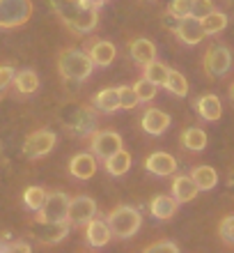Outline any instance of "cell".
<instances>
[{"instance_id": "cell-14", "label": "cell", "mask_w": 234, "mask_h": 253, "mask_svg": "<svg viewBox=\"0 0 234 253\" xmlns=\"http://www.w3.org/2000/svg\"><path fill=\"white\" fill-rule=\"evenodd\" d=\"M97 173V157L92 152H78L69 159V175L76 180H90Z\"/></svg>"}, {"instance_id": "cell-9", "label": "cell", "mask_w": 234, "mask_h": 253, "mask_svg": "<svg viewBox=\"0 0 234 253\" xmlns=\"http://www.w3.org/2000/svg\"><path fill=\"white\" fill-rule=\"evenodd\" d=\"M55 140H58V136L51 129H37V131L28 133V138L23 140V154H26L28 159L46 157L55 147Z\"/></svg>"}, {"instance_id": "cell-25", "label": "cell", "mask_w": 234, "mask_h": 253, "mask_svg": "<svg viewBox=\"0 0 234 253\" xmlns=\"http://www.w3.org/2000/svg\"><path fill=\"white\" fill-rule=\"evenodd\" d=\"M191 177L195 180L200 191H211L218 182V173L211 166H193L191 168Z\"/></svg>"}, {"instance_id": "cell-30", "label": "cell", "mask_w": 234, "mask_h": 253, "mask_svg": "<svg viewBox=\"0 0 234 253\" xmlns=\"http://www.w3.org/2000/svg\"><path fill=\"white\" fill-rule=\"evenodd\" d=\"M167 72H170V67H166L163 62H159V60H152L149 65L142 67V76L149 79L152 83H156V85H163V83H166Z\"/></svg>"}, {"instance_id": "cell-43", "label": "cell", "mask_w": 234, "mask_h": 253, "mask_svg": "<svg viewBox=\"0 0 234 253\" xmlns=\"http://www.w3.org/2000/svg\"><path fill=\"white\" fill-rule=\"evenodd\" d=\"M230 99L234 101V83H232V85H230Z\"/></svg>"}, {"instance_id": "cell-18", "label": "cell", "mask_w": 234, "mask_h": 253, "mask_svg": "<svg viewBox=\"0 0 234 253\" xmlns=\"http://www.w3.org/2000/svg\"><path fill=\"white\" fill-rule=\"evenodd\" d=\"M87 55L92 58V62L97 67H108L115 62V55H117V48H115L113 42L106 40H92L90 48H87Z\"/></svg>"}, {"instance_id": "cell-28", "label": "cell", "mask_w": 234, "mask_h": 253, "mask_svg": "<svg viewBox=\"0 0 234 253\" xmlns=\"http://www.w3.org/2000/svg\"><path fill=\"white\" fill-rule=\"evenodd\" d=\"M163 87H167V92H172L174 97H186L188 94V81L186 76L177 69H170L167 72V79L163 83Z\"/></svg>"}, {"instance_id": "cell-19", "label": "cell", "mask_w": 234, "mask_h": 253, "mask_svg": "<svg viewBox=\"0 0 234 253\" xmlns=\"http://www.w3.org/2000/svg\"><path fill=\"white\" fill-rule=\"evenodd\" d=\"M193 108H195V113L200 115L202 120H207V122H216L223 115L221 99H218L216 94H211V92L202 94L200 99H195L193 101Z\"/></svg>"}, {"instance_id": "cell-33", "label": "cell", "mask_w": 234, "mask_h": 253, "mask_svg": "<svg viewBox=\"0 0 234 253\" xmlns=\"http://www.w3.org/2000/svg\"><path fill=\"white\" fill-rule=\"evenodd\" d=\"M117 90H120L122 108H135L138 104H140V97H138V92H135L134 85H122V87H117Z\"/></svg>"}, {"instance_id": "cell-11", "label": "cell", "mask_w": 234, "mask_h": 253, "mask_svg": "<svg viewBox=\"0 0 234 253\" xmlns=\"http://www.w3.org/2000/svg\"><path fill=\"white\" fill-rule=\"evenodd\" d=\"M97 216V203L90 196H74L69 200V223L71 226H87Z\"/></svg>"}, {"instance_id": "cell-3", "label": "cell", "mask_w": 234, "mask_h": 253, "mask_svg": "<svg viewBox=\"0 0 234 253\" xmlns=\"http://www.w3.org/2000/svg\"><path fill=\"white\" fill-rule=\"evenodd\" d=\"M106 221H108V226H110V230H113V237H117V240H131L140 230L142 216L135 207L117 205L115 210H110Z\"/></svg>"}, {"instance_id": "cell-1", "label": "cell", "mask_w": 234, "mask_h": 253, "mask_svg": "<svg viewBox=\"0 0 234 253\" xmlns=\"http://www.w3.org/2000/svg\"><path fill=\"white\" fill-rule=\"evenodd\" d=\"M51 9L74 35H90L99 26V7L90 0H51Z\"/></svg>"}, {"instance_id": "cell-34", "label": "cell", "mask_w": 234, "mask_h": 253, "mask_svg": "<svg viewBox=\"0 0 234 253\" xmlns=\"http://www.w3.org/2000/svg\"><path fill=\"white\" fill-rule=\"evenodd\" d=\"M191 7H193V0H172L167 9H170L177 19H184V16H191Z\"/></svg>"}, {"instance_id": "cell-7", "label": "cell", "mask_w": 234, "mask_h": 253, "mask_svg": "<svg viewBox=\"0 0 234 253\" xmlns=\"http://www.w3.org/2000/svg\"><path fill=\"white\" fill-rule=\"evenodd\" d=\"M202 67H204L209 79H223L230 72V67H232V51L225 44L209 46L204 58H202Z\"/></svg>"}, {"instance_id": "cell-4", "label": "cell", "mask_w": 234, "mask_h": 253, "mask_svg": "<svg viewBox=\"0 0 234 253\" xmlns=\"http://www.w3.org/2000/svg\"><path fill=\"white\" fill-rule=\"evenodd\" d=\"M33 0H0V28L14 30L33 19Z\"/></svg>"}, {"instance_id": "cell-32", "label": "cell", "mask_w": 234, "mask_h": 253, "mask_svg": "<svg viewBox=\"0 0 234 253\" xmlns=\"http://www.w3.org/2000/svg\"><path fill=\"white\" fill-rule=\"evenodd\" d=\"M218 237L225 247H234V216H223L218 223Z\"/></svg>"}, {"instance_id": "cell-17", "label": "cell", "mask_w": 234, "mask_h": 253, "mask_svg": "<svg viewBox=\"0 0 234 253\" xmlns=\"http://www.w3.org/2000/svg\"><path fill=\"white\" fill-rule=\"evenodd\" d=\"M129 53H131V60L140 67L156 60V46L154 42L147 40V37H135V40L129 42Z\"/></svg>"}, {"instance_id": "cell-8", "label": "cell", "mask_w": 234, "mask_h": 253, "mask_svg": "<svg viewBox=\"0 0 234 253\" xmlns=\"http://www.w3.org/2000/svg\"><path fill=\"white\" fill-rule=\"evenodd\" d=\"M90 147H92L94 157L106 161L108 157H113L115 152L122 150V136L117 131H113V129H97L90 136Z\"/></svg>"}, {"instance_id": "cell-40", "label": "cell", "mask_w": 234, "mask_h": 253, "mask_svg": "<svg viewBox=\"0 0 234 253\" xmlns=\"http://www.w3.org/2000/svg\"><path fill=\"white\" fill-rule=\"evenodd\" d=\"M0 251H9V233L0 235Z\"/></svg>"}, {"instance_id": "cell-12", "label": "cell", "mask_w": 234, "mask_h": 253, "mask_svg": "<svg viewBox=\"0 0 234 253\" xmlns=\"http://www.w3.org/2000/svg\"><path fill=\"white\" fill-rule=\"evenodd\" d=\"M174 35L179 37V42H184L188 46H195V44H200V42L207 37L204 28H202V21L198 19V16H193V14H191V16H184V19L179 21Z\"/></svg>"}, {"instance_id": "cell-6", "label": "cell", "mask_w": 234, "mask_h": 253, "mask_svg": "<svg viewBox=\"0 0 234 253\" xmlns=\"http://www.w3.org/2000/svg\"><path fill=\"white\" fill-rule=\"evenodd\" d=\"M97 113H94L92 108L87 106H74L69 108V115L65 118V129L69 133H74L78 138L83 136H92L97 131Z\"/></svg>"}, {"instance_id": "cell-22", "label": "cell", "mask_w": 234, "mask_h": 253, "mask_svg": "<svg viewBox=\"0 0 234 253\" xmlns=\"http://www.w3.org/2000/svg\"><path fill=\"white\" fill-rule=\"evenodd\" d=\"M177 205H179V203L172 198V193H170V196H166V193H156L154 198H152V203H149V212H152V216H156V219L167 221V219H172L174 216Z\"/></svg>"}, {"instance_id": "cell-26", "label": "cell", "mask_w": 234, "mask_h": 253, "mask_svg": "<svg viewBox=\"0 0 234 253\" xmlns=\"http://www.w3.org/2000/svg\"><path fill=\"white\" fill-rule=\"evenodd\" d=\"M103 164H106V173L108 175L120 177V175H124L129 168H131V154H129L124 147H122L120 152H115L113 157H108Z\"/></svg>"}, {"instance_id": "cell-2", "label": "cell", "mask_w": 234, "mask_h": 253, "mask_svg": "<svg viewBox=\"0 0 234 253\" xmlns=\"http://www.w3.org/2000/svg\"><path fill=\"white\" fill-rule=\"evenodd\" d=\"M94 69L92 58L80 48H65L58 53V72L67 83H83Z\"/></svg>"}, {"instance_id": "cell-39", "label": "cell", "mask_w": 234, "mask_h": 253, "mask_svg": "<svg viewBox=\"0 0 234 253\" xmlns=\"http://www.w3.org/2000/svg\"><path fill=\"white\" fill-rule=\"evenodd\" d=\"M9 251L12 253H30V244H28V242H9Z\"/></svg>"}, {"instance_id": "cell-24", "label": "cell", "mask_w": 234, "mask_h": 253, "mask_svg": "<svg viewBox=\"0 0 234 253\" xmlns=\"http://www.w3.org/2000/svg\"><path fill=\"white\" fill-rule=\"evenodd\" d=\"M207 131L200 129V126H186L181 131V145L191 150V152H202L207 147Z\"/></svg>"}, {"instance_id": "cell-20", "label": "cell", "mask_w": 234, "mask_h": 253, "mask_svg": "<svg viewBox=\"0 0 234 253\" xmlns=\"http://www.w3.org/2000/svg\"><path fill=\"white\" fill-rule=\"evenodd\" d=\"M198 184H195V180L191 177V175H174L172 180V187H170V193H172V198L177 200V203H191V200L198 196Z\"/></svg>"}, {"instance_id": "cell-35", "label": "cell", "mask_w": 234, "mask_h": 253, "mask_svg": "<svg viewBox=\"0 0 234 253\" xmlns=\"http://www.w3.org/2000/svg\"><path fill=\"white\" fill-rule=\"evenodd\" d=\"M14 67L12 65H0V97L5 94V90L14 83Z\"/></svg>"}, {"instance_id": "cell-10", "label": "cell", "mask_w": 234, "mask_h": 253, "mask_svg": "<svg viewBox=\"0 0 234 253\" xmlns=\"http://www.w3.org/2000/svg\"><path fill=\"white\" fill-rule=\"evenodd\" d=\"M69 196L65 191H51L44 200L41 210L37 212V219L46 221H69Z\"/></svg>"}, {"instance_id": "cell-16", "label": "cell", "mask_w": 234, "mask_h": 253, "mask_svg": "<svg viewBox=\"0 0 234 253\" xmlns=\"http://www.w3.org/2000/svg\"><path fill=\"white\" fill-rule=\"evenodd\" d=\"M170 122H172L170 115H167L166 111H161V108H147L145 115L140 118L142 131L149 133V136H161V133L170 126Z\"/></svg>"}, {"instance_id": "cell-15", "label": "cell", "mask_w": 234, "mask_h": 253, "mask_svg": "<svg viewBox=\"0 0 234 253\" xmlns=\"http://www.w3.org/2000/svg\"><path fill=\"white\" fill-rule=\"evenodd\" d=\"M110 240H113V230H110V226H108V221L94 216V219L85 226V242L90 244V247L101 249V247H106Z\"/></svg>"}, {"instance_id": "cell-5", "label": "cell", "mask_w": 234, "mask_h": 253, "mask_svg": "<svg viewBox=\"0 0 234 253\" xmlns=\"http://www.w3.org/2000/svg\"><path fill=\"white\" fill-rule=\"evenodd\" d=\"M30 233L39 244L53 247V244H60L69 235V221H46L34 216V221L30 223Z\"/></svg>"}, {"instance_id": "cell-23", "label": "cell", "mask_w": 234, "mask_h": 253, "mask_svg": "<svg viewBox=\"0 0 234 253\" xmlns=\"http://www.w3.org/2000/svg\"><path fill=\"white\" fill-rule=\"evenodd\" d=\"M14 90L23 97L28 94H34L39 90V76L34 69H19V72L14 74Z\"/></svg>"}, {"instance_id": "cell-37", "label": "cell", "mask_w": 234, "mask_h": 253, "mask_svg": "<svg viewBox=\"0 0 234 253\" xmlns=\"http://www.w3.org/2000/svg\"><path fill=\"white\" fill-rule=\"evenodd\" d=\"M156 251H163V253H179V247L174 242H154L145 247V253H156Z\"/></svg>"}, {"instance_id": "cell-42", "label": "cell", "mask_w": 234, "mask_h": 253, "mask_svg": "<svg viewBox=\"0 0 234 253\" xmlns=\"http://www.w3.org/2000/svg\"><path fill=\"white\" fill-rule=\"evenodd\" d=\"M90 2H92V5H97V7H101L103 2H108V0H90Z\"/></svg>"}, {"instance_id": "cell-31", "label": "cell", "mask_w": 234, "mask_h": 253, "mask_svg": "<svg viewBox=\"0 0 234 253\" xmlns=\"http://www.w3.org/2000/svg\"><path fill=\"white\" fill-rule=\"evenodd\" d=\"M135 92H138V97H140V101H152L156 97V92H159V85L156 83H152L149 79H145V76H140V79L134 83Z\"/></svg>"}, {"instance_id": "cell-21", "label": "cell", "mask_w": 234, "mask_h": 253, "mask_svg": "<svg viewBox=\"0 0 234 253\" xmlns=\"http://www.w3.org/2000/svg\"><path fill=\"white\" fill-rule=\"evenodd\" d=\"M92 106L101 113H115L122 108L120 101V90L117 87H103L92 97Z\"/></svg>"}, {"instance_id": "cell-41", "label": "cell", "mask_w": 234, "mask_h": 253, "mask_svg": "<svg viewBox=\"0 0 234 253\" xmlns=\"http://www.w3.org/2000/svg\"><path fill=\"white\" fill-rule=\"evenodd\" d=\"M228 187H230V191H234V168L230 170V175H228Z\"/></svg>"}, {"instance_id": "cell-27", "label": "cell", "mask_w": 234, "mask_h": 253, "mask_svg": "<svg viewBox=\"0 0 234 253\" xmlns=\"http://www.w3.org/2000/svg\"><path fill=\"white\" fill-rule=\"evenodd\" d=\"M202 28H204V33L209 35H221L225 28H228V14H223L221 9H214V12H209L207 16H202Z\"/></svg>"}, {"instance_id": "cell-36", "label": "cell", "mask_w": 234, "mask_h": 253, "mask_svg": "<svg viewBox=\"0 0 234 253\" xmlns=\"http://www.w3.org/2000/svg\"><path fill=\"white\" fill-rule=\"evenodd\" d=\"M214 0H193V7H191V14L202 19V16H207L209 12H214Z\"/></svg>"}, {"instance_id": "cell-29", "label": "cell", "mask_w": 234, "mask_h": 253, "mask_svg": "<svg viewBox=\"0 0 234 253\" xmlns=\"http://www.w3.org/2000/svg\"><path fill=\"white\" fill-rule=\"evenodd\" d=\"M48 191L44 187H28L23 191V205L30 210V212H39L41 205H44V200H46Z\"/></svg>"}, {"instance_id": "cell-13", "label": "cell", "mask_w": 234, "mask_h": 253, "mask_svg": "<svg viewBox=\"0 0 234 253\" xmlns=\"http://www.w3.org/2000/svg\"><path fill=\"white\" fill-rule=\"evenodd\" d=\"M145 170L159 177H167L177 173V159L170 152H152L145 159Z\"/></svg>"}, {"instance_id": "cell-38", "label": "cell", "mask_w": 234, "mask_h": 253, "mask_svg": "<svg viewBox=\"0 0 234 253\" xmlns=\"http://www.w3.org/2000/svg\"><path fill=\"white\" fill-rule=\"evenodd\" d=\"M179 21H181V19H177V16H174V14L170 12V9H167V12L163 14V16H161V23H163V26H166L167 30H170V33H174V30H177Z\"/></svg>"}]
</instances>
